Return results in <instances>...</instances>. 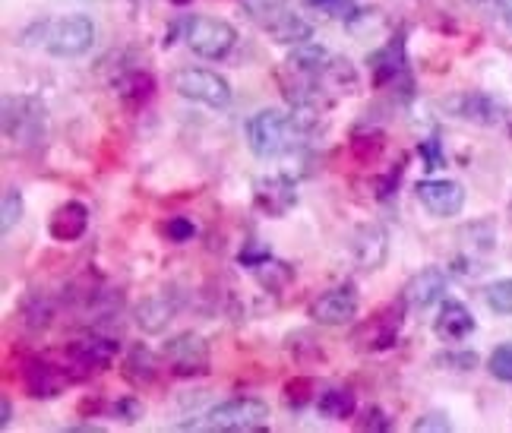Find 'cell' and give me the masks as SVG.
<instances>
[{"instance_id":"6da1fadb","label":"cell","mask_w":512,"mask_h":433,"mask_svg":"<svg viewBox=\"0 0 512 433\" xmlns=\"http://www.w3.org/2000/svg\"><path fill=\"white\" fill-rule=\"evenodd\" d=\"M310 117L304 111H282V108H263L247 117L244 133L247 146L256 159H282L294 152L310 130Z\"/></svg>"},{"instance_id":"7a4b0ae2","label":"cell","mask_w":512,"mask_h":433,"mask_svg":"<svg viewBox=\"0 0 512 433\" xmlns=\"http://www.w3.org/2000/svg\"><path fill=\"white\" fill-rule=\"evenodd\" d=\"M48 136V111L35 95H7L4 98V140L19 152L42 149Z\"/></svg>"},{"instance_id":"3957f363","label":"cell","mask_w":512,"mask_h":433,"mask_svg":"<svg viewBox=\"0 0 512 433\" xmlns=\"http://www.w3.org/2000/svg\"><path fill=\"white\" fill-rule=\"evenodd\" d=\"M244 13L279 45H307L313 38V26L294 10L288 0H241Z\"/></svg>"},{"instance_id":"277c9868","label":"cell","mask_w":512,"mask_h":433,"mask_svg":"<svg viewBox=\"0 0 512 433\" xmlns=\"http://www.w3.org/2000/svg\"><path fill=\"white\" fill-rule=\"evenodd\" d=\"M269 424V405L253 396H238L206 411L203 421L181 424L184 430H212V433H253Z\"/></svg>"},{"instance_id":"5b68a950","label":"cell","mask_w":512,"mask_h":433,"mask_svg":"<svg viewBox=\"0 0 512 433\" xmlns=\"http://www.w3.org/2000/svg\"><path fill=\"white\" fill-rule=\"evenodd\" d=\"M184 42L196 57L222 61L238 45V29L219 16H190L184 23Z\"/></svg>"},{"instance_id":"8992f818","label":"cell","mask_w":512,"mask_h":433,"mask_svg":"<svg viewBox=\"0 0 512 433\" xmlns=\"http://www.w3.org/2000/svg\"><path fill=\"white\" fill-rule=\"evenodd\" d=\"M171 89L187 98V102H196V105H206V108H215L222 111L231 105V86L225 76H219L215 70H206V67H181L171 73Z\"/></svg>"},{"instance_id":"52a82bcc","label":"cell","mask_w":512,"mask_h":433,"mask_svg":"<svg viewBox=\"0 0 512 433\" xmlns=\"http://www.w3.org/2000/svg\"><path fill=\"white\" fill-rule=\"evenodd\" d=\"M370 80L377 89H402L411 95V70H408V54H405V32L392 35L389 42L370 54Z\"/></svg>"},{"instance_id":"ba28073f","label":"cell","mask_w":512,"mask_h":433,"mask_svg":"<svg viewBox=\"0 0 512 433\" xmlns=\"http://www.w3.org/2000/svg\"><path fill=\"white\" fill-rule=\"evenodd\" d=\"M162 358L174 377H206L212 370V354L203 336L196 332H181V336H171L162 345Z\"/></svg>"},{"instance_id":"9c48e42d","label":"cell","mask_w":512,"mask_h":433,"mask_svg":"<svg viewBox=\"0 0 512 433\" xmlns=\"http://www.w3.org/2000/svg\"><path fill=\"white\" fill-rule=\"evenodd\" d=\"M95 45V23L86 13H73L48 23L45 48L54 57H83Z\"/></svg>"},{"instance_id":"30bf717a","label":"cell","mask_w":512,"mask_h":433,"mask_svg":"<svg viewBox=\"0 0 512 433\" xmlns=\"http://www.w3.org/2000/svg\"><path fill=\"white\" fill-rule=\"evenodd\" d=\"M64 354L73 377L83 380L92 370H108L117 361V354H121V342L114 336H102V332H89V336L70 342Z\"/></svg>"},{"instance_id":"8fae6325","label":"cell","mask_w":512,"mask_h":433,"mask_svg":"<svg viewBox=\"0 0 512 433\" xmlns=\"http://www.w3.org/2000/svg\"><path fill=\"white\" fill-rule=\"evenodd\" d=\"M361 310V294L354 282H342L326 288L320 298H313L307 307V317L320 326H348Z\"/></svg>"},{"instance_id":"7c38bea8","label":"cell","mask_w":512,"mask_h":433,"mask_svg":"<svg viewBox=\"0 0 512 433\" xmlns=\"http://www.w3.org/2000/svg\"><path fill=\"white\" fill-rule=\"evenodd\" d=\"M405 310H408L405 301H399V304H392L380 313H373L367 323H361L358 329H354V342H358L364 351H389L399 342Z\"/></svg>"},{"instance_id":"4fadbf2b","label":"cell","mask_w":512,"mask_h":433,"mask_svg":"<svg viewBox=\"0 0 512 433\" xmlns=\"http://www.w3.org/2000/svg\"><path fill=\"white\" fill-rule=\"evenodd\" d=\"M253 203L269 219H285L298 206V181L291 174H269L253 184Z\"/></svg>"},{"instance_id":"5bb4252c","label":"cell","mask_w":512,"mask_h":433,"mask_svg":"<svg viewBox=\"0 0 512 433\" xmlns=\"http://www.w3.org/2000/svg\"><path fill=\"white\" fill-rule=\"evenodd\" d=\"M70 383H76L73 370L51 364L48 358H29L23 364V389L32 399H57Z\"/></svg>"},{"instance_id":"9a60e30c","label":"cell","mask_w":512,"mask_h":433,"mask_svg":"<svg viewBox=\"0 0 512 433\" xmlns=\"http://www.w3.org/2000/svg\"><path fill=\"white\" fill-rule=\"evenodd\" d=\"M418 203L433 215V219H452L465 209V187L452 177H427L415 187Z\"/></svg>"},{"instance_id":"2e32d148","label":"cell","mask_w":512,"mask_h":433,"mask_svg":"<svg viewBox=\"0 0 512 433\" xmlns=\"http://www.w3.org/2000/svg\"><path fill=\"white\" fill-rule=\"evenodd\" d=\"M443 108L459 117V121H468V124H478V127H494L506 117V108L497 102L494 95L487 92H462V95H452L443 102Z\"/></svg>"},{"instance_id":"e0dca14e","label":"cell","mask_w":512,"mask_h":433,"mask_svg":"<svg viewBox=\"0 0 512 433\" xmlns=\"http://www.w3.org/2000/svg\"><path fill=\"white\" fill-rule=\"evenodd\" d=\"M351 257L364 272H377L389 260V231L377 222H364L351 231Z\"/></svg>"},{"instance_id":"ac0fdd59","label":"cell","mask_w":512,"mask_h":433,"mask_svg":"<svg viewBox=\"0 0 512 433\" xmlns=\"http://www.w3.org/2000/svg\"><path fill=\"white\" fill-rule=\"evenodd\" d=\"M449 285V275L440 266H424L421 272H415L402 288V301L408 310H427L437 301H443Z\"/></svg>"},{"instance_id":"d6986e66","label":"cell","mask_w":512,"mask_h":433,"mask_svg":"<svg viewBox=\"0 0 512 433\" xmlns=\"http://www.w3.org/2000/svg\"><path fill=\"white\" fill-rule=\"evenodd\" d=\"M177 310H181V301H177L174 291H155L136 304V326L149 332V336H159V332H165V326L177 317Z\"/></svg>"},{"instance_id":"ffe728a7","label":"cell","mask_w":512,"mask_h":433,"mask_svg":"<svg viewBox=\"0 0 512 433\" xmlns=\"http://www.w3.org/2000/svg\"><path fill=\"white\" fill-rule=\"evenodd\" d=\"M86 231H89V206L80 200H70L64 206H57L48 219V234L57 244L80 241Z\"/></svg>"},{"instance_id":"44dd1931","label":"cell","mask_w":512,"mask_h":433,"mask_svg":"<svg viewBox=\"0 0 512 433\" xmlns=\"http://www.w3.org/2000/svg\"><path fill=\"white\" fill-rule=\"evenodd\" d=\"M475 329H478V323H475V317H471V310L462 301H452V298L443 301L440 317L433 320V332H437L440 342H462Z\"/></svg>"},{"instance_id":"7402d4cb","label":"cell","mask_w":512,"mask_h":433,"mask_svg":"<svg viewBox=\"0 0 512 433\" xmlns=\"http://www.w3.org/2000/svg\"><path fill=\"white\" fill-rule=\"evenodd\" d=\"M159 370H162V361H159V354H155L149 345H133L124 354L121 373H124V380L133 389H149L155 380H159Z\"/></svg>"},{"instance_id":"603a6c76","label":"cell","mask_w":512,"mask_h":433,"mask_svg":"<svg viewBox=\"0 0 512 433\" xmlns=\"http://www.w3.org/2000/svg\"><path fill=\"white\" fill-rule=\"evenodd\" d=\"M155 95V80L143 70H130L124 73L121 80H117V98H121V105L127 111H140L152 102Z\"/></svg>"},{"instance_id":"cb8c5ba5","label":"cell","mask_w":512,"mask_h":433,"mask_svg":"<svg viewBox=\"0 0 512 433\" xmlns=\"http://www.w3.org/2000/svg\"><path fill=\"white\" fill-rule=\"evenodd\" d=\"M317 411L326 421H345L358 411V396L348 386H329L317 396Z\"/></svg>"},{"instance_id":"d4e9b609","label":"cell","mask_w":512,"mask_h":433,"mask_svg":"<svg viewBox=\"0 0 512 433\" xmlns=\"http://www.w3.org/2000/svg\"><path fill=\"white\" fill-rule=\"evenodd\" d=\"M19 320L29 332H45L54 320V304L48 294H29V298L19 304Z\"/></svg>"},{"instance_id":"484cf974","label":"cell","mask_w":512,"mask_h":433,"mask_svg":"<svg viewBox=\"0 0 512 433\" xmlns=\"http://www.w3.org/2000/svg\"><path fill=\"white\" fill-rule=\"evenodd\" d=\"M386 149V136L383 130H354L351 133V155L358 159L361 165L377 162Z\"/></svg>"},{"instance_id":"4316f807","label":"cell","mask_w":512,"mask_h":433,"mask_svg":"<svg viewBox=\"0 0 512 433\" xmlns=\"http://www.w3.org/2000/svg\"><path fill=\"white\" fill-rule=\"evenodd\" d=\"M19 219H23V190L19 187H7L4 196H0V231L10 234Z\"/></svg>"},{"instance_id":"83f0119b","label":"cell","mask_w":512,"mask_h":433,"mask_svg":"<svg viewBox=\"0 0 512 433\" xmlns=\"http://www.w3.org/2000/svg\"><path fill=\"white\" fill-rule=\"evenodd\" d=\"M256 279H260V285H266V288H272V291H279V288H285V285L294 279V269H291L288 263L269 260V263H263L260 269H256Z\"/></svg>"},{"instance_id":"f1b7e54d","label":"cell","mask_w":512,"mask_h":433,"mask_svg":"<svg viewBox=\"0 0 512 433\" xmlns=\"http://www.w3.org/2000/svg\"><path fill=\"white\" fill-rule=\"evenodd\" d=\"M307 7L323 13L326 19H339V23H348V19L358 16V4L354 0H307Z\"/></svg>"},{"instance_id":"f546056e","label":"cell","mask_w":512,"mask_h":433,"mask_svg":"<svg viewBox=\"0 0 512 433\" xmlns=\"http://www.w3.org/2000/svg\"><path fill=\"white\" fill-rule=\"evenodd\" d=\"M484 301L494 313H503V317H512V279H500L494 285H487Z\"/></svg>"},{"instance_id":"4dcf8cb0","label":"cell","mask_w":512,"mask_h":433,"mask_svg":"<svg viewBox=\"0 0 512 433\" xmlns=\"http://www.w3.org/2000/svg\"><path fill=\"white\" fill-rule=\"evenodd\" d=\"M487 370H490V377H494V380L512 383V342H503V345H497L494 351H490Z\"/></svg>"},{"instance_id":"1f68e13d","label":"cell","mask_w":512,"mask_h":433,"mask_svg":"<svg viewBox=\"0 0 512 433\" xmlns=\"http://www.w3.org/2000/svg\"><path fill=\"white\" fill-rule=\"evenodd\" d=\"M285 402L291 408H304L310 402H317V396H313V380L310 377H294L285 383Z\"/></svg>"},{"instance_id":"d6a6232c","label":"cell","mask_w":512,"mask_h":433,"mask_svg":"<svg viewBox=\"0 0 512 433\" xmlns=\"http://www.w3.org/2000/svg\"><path fill=\"white\" fill-rule=\"evenodd\" d=\"M105 411L114 418V421H124V424H136L143 418V402L140 399H133V396H124V399H117L111 405H105Z\"/></svg>"},{"instance_id":"836d02e7","label":"cell","mask_w":512,"mask_h":433,"mask_svg":"<svg viewBox=\"0 0 512 433\" xmlns=\"http://www.w3.org/2000/svg\"><path fill=\"white\" fill-rule=\"evenodd\" d=\"M272 260V247L266 244V241H247L244 247H241V253H238V263L241 266H247V269H260L263 263H269Z\"/></svg>"},{"instance_id":"e575fe53","label":"cell","mask_w":512,"mask_h":433,"mask_svg":"<svg viewBox=\"0 0 512 433\" xmlns=\"http://www.w3.org/2000/svg\"><path fill=\"white\" fill-rule=\"evenodd\" d=\"M162 231H165V238L171 244H187V241L196 238V225L190 219H184V215H174V219H168Z\"/></svg>"},{"instance_id":"d590c367","label":"cell","mask_w":512,"mask_h":433,"mask_svg":"<svg viewBox=\"0 0 512 433\" xmlns=\"http://www.w3.org/2000/svg\"><path fill=\"white\" fill-rule=\"evenodd\" d=\"M358 430H373V433H386L392 430V418L386 415V411L380 405H370L361 411V418H358Z\"/></svg>"},{"instance_id":"8d00e7d4","label":"cell","mask_w":512,"mask_h":433,"mask_svg":"<svg viewBox=\"0 0 512 433\" xmlns=\"http://www.w3.org/2000/svg\"><path fill=\"white\" fill-rule=\"evenodd\" d=\"M437 364L449 367V370H475L478 354L475 351H446V354H437Z\"/></svg>"},{"instance_id":"74e56055","label":"cell","mask_w":512,"mask_h":433,"mask_svg":"<svg viewBox=\"0 0 512 433\" xmlns=\"http://www.w3.org/2000/svg\"><path fill=\"white\" fill-rule=\"evenodd\" d=\"M411 430L415 433H449L452 421H449V415H443V411H430V415H421L415 424H411Z\"/></svg>"},{"instance_id":"f35d334b","label":"cell","mask_w":512,"mask_h":433,"mask_svg":"<svg viewBox=\"0 0 512 433\" xmlns=\"http://www.w3.org/2000/svg\"><path fill=\"white\" fill-rule=\"evenodd\" d=\"M402 171H405V162H399L396 168H389L383 177H377V184H373V193H377V200H389V196L396 193Z\"/></svg>"},{"instance_id":"ab89813d","label":"cell","mask_w":512,"mask_h":433,"mask_svg":"<svg viewBox=\"0 0 512 433\" xmlns=\"http://www.w3.org/2000/svg\"><path fill=\"white\" fill-rule=\"evenodd\" d=\"M418 152H421V159H424V168H427V171H437V168H443V165H446L443 152H440V140H437V136H430V140H424Z\"/></svg>"},{"instance_id":"60d3db41","label":"cell","mask_w":512,"mask_h":433,"mask_svg":"<svg viewBox=\"0 0 512 433\" xmlns=\"http://www.w3.org/2000/svg\"><path fill=\"white\" fill-rule=\"evenodd\" d=\"M10 424H13V402L4 396V399H0V427L7 430Z\"/></svg>"},{"instance_id":"b9f144b4","label":"cell","mask_w":512,"mask_h":433,"mask_svg":"<svg viewBox=\"0 0 512 433\" xmlns=\"http://www.w3.org/2000/svg\"><path fill=\"white\" fill-rule=\"evenodd\" d=\"M494 7H497V13L506 19V23H512V0H494Z\"/></svg>"},{"instance_id":"7bdbcfd3","label":"cell","mask_w":512,"mask_h":433,"mask_svg":"<svg viewBox=\"0 0 512 433\" xmlns=\"http://www.w3.org/2000/svg\"><path fill=\"white\" fill-rule=\"evenodd\" d=\"M171 4H174V7H187V4H190V0H171Z\"/></svg>"},{"instance_id":"ee69618b","label":"cell","mask_w":512,"mask_h":433,"mask_svg":"<svg viewBox=\"0 0 512 433\" xmlns=\"http://www.w3.org/2000/svg\"><path fill=\"white\" fill-rule=\"evenodd\" d=\"M471 4H494V0H471Z\"/></svg>"}]
</instances>
